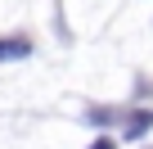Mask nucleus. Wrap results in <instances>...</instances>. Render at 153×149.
Wrapping results in <instances>:
<instances>
[{
    "label": "nucleus",
    "mask_w": 153,
    "mask_h": 149,
    "mask_svg": "<svg viewBox=\"0 0 153 149\" xmlns=\"http://www.w3.org/2000/svg\"><path fill=\"white\" fill-rule=\"evenodd\" d=\"M149 127H153V109H144V113H126V118H122V131H126V140H140Z\"/></svg>",
    "instance_id": "nucleus-1"
},
{
    "label": "nucleus",
    "mask_w": 153,
    "mask_h": 149,
    "mask_svg": "<svg viewBox=\"0 0 153 149\" xmlns=\"http://www.w3.org/2000/svg\"><path fill=\"white\" fill-rule=\"evenodd\" d=\"M32 54V45L23 41V36H5L0 41V63H9V59H27Z\"/></svg>",
    "instance_id": "nucleus-2"
},
{
    "label": "nucleus",
    "mask_w": 153,
    "mask_h": 149,
    "mask_svg": "<svg viewBox=\"0 0 153 149\" xmlns=\"http://www.w3.org/2000/svg\"><path fill=\"white\" fill-rule=\"evenodd\" d=\"M90 149H117V145H113V140H108V136H99V140H95V145H90Z\"/></svg>",
    "instance_id": "nucleus-3"
}]
</instances>
